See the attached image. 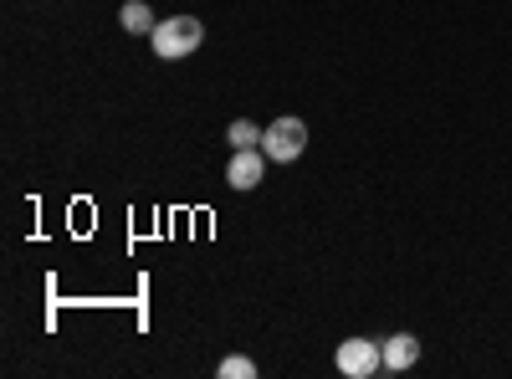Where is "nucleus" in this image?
Wrapping results in <instances>:
<instances>
[{
  "label": "nucleus",
  "instance_id": "7ed1b4c3",
  "mask_svg": "<svg viewBox=\"0 0 512 379\" xmlns=\"http://www.w3.org/2000/svg\"><path fill=\"white\" fill-rule=\"evenodd\" d=\"M333 364H338V374H344V379H369L374 369H384V349L369 344V339H344V344H338V354H333Z\"/></svg>",
  "mask_w": 512,
  "mask_h": 379
},
{
  "label": "nucleus",
  "instance_id": "6e6552de",
  "mask_svg": "<svg viewBox=\"0 0 512 379\" xmlns=\"http://www.w3.org/2000/svg\"><path fill=\"white\" fill-rule=\"evenodd\" d=\"M221 379H256V364L246 354H231V359H221Z\"/></svg>",
  "mask_w": 512,
  "mask_h": 379
},
{
  "label": "nucleus",
  "instance_id": "f257e3e1",
  "mask_svg": "<svg viewBox=\"0 0 512 379\" xmlns=\"http://www.w3.org/2000/svg\"><path fill=\"white\" fill-rule=\"evenodd\" d=\"M200 41H205V26H200L195 16H169V21L154 26V57H164V62L195 57Z\"/></svg>",
  "mask_w": 512,
  "mask_h": 379
},
{
  "label": "nucleus",
  "instance_id": "0eeeda50",
  "mask_svg": "<svg viewBox=\"0 0 512 379\" xmlns=\"http://www.w3.org/2000/svg\"><path fill=\"white\" fill-rule=\"evenodd\" d=\"M226 139H231V149H262V129H256V123H246V118L231 123Z\"/></svg>",
  "mask_w": 512,
  "mask_h": 379
},
{
  "label": "nucleus",
  "instance_id": "39448f33",
  "mask_svg": "<svg viewBox=\"0 0 512 379\" xmlns=\"http://www.w3.org/2000/svg\"><path fill=\"white\" fill-rule=\"evenodd\" d=\"M379 349H384V369H390V374H400V369H410L420 359V339H415V333H395V339H384Z\"/></svg>",
  "mask_w": 512,
  "mask_h": 379
},
{
  "label": "nucleus",
  "instance_id": "20e7f679",
  "mask_svg": "<svg viewBox=\"0 0 512 379\" xmlns=\"http://www.w3.org/2000/svg\"><path fill=\"white\" fill-rule=\"evenodd\" d=\"M267 154L262 149H231V164H226V185L231 190H256L262 185V175H267Z\"/></svg>",
  "mask_w": 512,
  "mask_h": 379
},
{
  "label": "nucleus",
  "instance_id": "423d86ee",
  "mask_svg": "<svg viewBox=\"0 0 512 379\" xmlns=\"http://www.w3.org/2000/svg\"><path fill=\"white\" fill-rule=\"evenodd\" d=\"M118 16H123V31H134V36H154V11L144 6V0H128V6H123Z\"/></svg>",
  "mask_w": 512,
  "mask_h": 379
},
{
  "label": "nucleus",
  "instance_id": "f03ea898",
  "mask_svg": "<svg viewBox=\"0 0 512 379\" xmlns=\"http://www.w3.org/2000/svg\"><path fill=\"white\" fill-rule=\"evenodd\" d=\"M308 149V123L303 118H277L272 129H262V154L272 164H292V159H303Z\"/></svg>",
  "mask_w": 512,
  "mask_h": 379
}]
</instances>
